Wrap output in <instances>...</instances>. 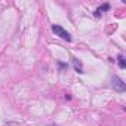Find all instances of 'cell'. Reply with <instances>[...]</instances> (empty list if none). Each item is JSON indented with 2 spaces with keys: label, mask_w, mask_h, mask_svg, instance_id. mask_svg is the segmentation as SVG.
I'll list each match as a JSON object with an SVG mask.
<instances>
[{
  "label": "cell",
  "mask_w": 126,
  "mask_h": 126,
  "mask_svg": "<svg viewBox=\"0 0 126 126\" xmlns=\"http://www.w3.org/2000/svg\"><path fill=\"white\" fill-rule=\"evenodd\" d=\"M52 31L58 36V37H61L62 40H67V42H71V36H70V33L67 31V30H64L61 25H56V24H53L52 25Z\"/></svg>",
  "instance_id": "1"
},
{
  "label": "cell",
  "mask_w": 126,
  "mask_h": 126,
  "mask_svg": "<svg viewBox=\"0 0 126 126\" xmlns=\"http://www.w3.org/2000/svg\"><path fill=\"white\" fill-rule=\"evenodd\" d=\"M113 88H114L116 91H119V92H125L126 85H125V82H123L120 77L114 76V77H113Z\"/></svg>",
  "instance_id": "2"
},
{
  "label": "cell",
  "mask_w": 126,
  "mask_h": 126,
  "mask_svg": "<svg viewBox=\"0 0 126 126\" xmlns=\"http://www.w3.org/2000/svg\"><path fill=\"white\" fill-rule=\"evenodd\" d=\"M108 9H110V5H107V3H105L104 6H99V8L95 11V16H96V18H99V16H101V14H102L104 11H108Z\"/></svg>",
  "instance_id": "3"
},
{
  "label": "cell",
  "mask_w": 126,
  "mask_h": 126,
  "mask_svg": "<svg viewBox=\"0 0 126 126\" xmlns=\"http://www.w3.org/2000/svg\"><path fill=\"white\" fill-rule=\"evenodd\" d=\"M73 64H74V68L79 71V73H83V67H82V62L77 59V58H73Z\"/></svg>",
  "instance_id": "4"
},
{
  "label": "cell",
  "mask_w": 126,
  "mask_h": 126,
  "mask_svg": "<svg viewBox=\"0 0 126 126\" xmlns=\"http://www.w3.org/2000/svg\"><path fill=\"white\" fill-rule=\"evenodd\" d=\"M117 64L120 68H126V62H125V56L123 55H119L117 56Z\"/></svg>",
  "instance_id": "5"
}]
</instances>
